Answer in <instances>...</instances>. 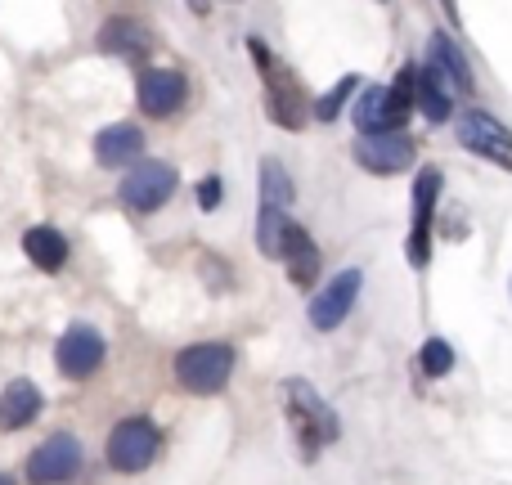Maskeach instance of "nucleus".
<instances>
[{"mask_svg": "<svg viewBox=\"0 0 512 485\" xmlns=\"http://www.w3.org/2000/svg\"><path fill=\"white\" fill-rule=\"evenodd\" d=\"M248 50H252L256 72H261V81H265V113H270V122L283 126V131H301V126L315 117V104L306 99L297 72H292L288 63L274 59L270 45H265L261 36H248Z\"/></svg>", "mask_w": 512, "mask_h": 485, "instance_id": "nucleus-1", "label": "nucleus"}, {"mask_svg": "<svg viewBox=\"0 0 512 485\" xmlns=\"http://www.w3.org/2000/svg\"><path fill=\"white\" fill-rule=\"evenodd\" d=\"M283 414H288V427L301 445V459H315L324 445L337 441V414L328 409V400L310 387L306 378H288L283 382Z\"/></svg>", "mask_w": 512, "mask_h": 485, "instance_id": "nucleus-2", "label": "nucleus"}, {"mask_svg": "<svg viewBox=\"0 0 512 485\" xmlns=\"http://www.w3.org/2000/svg\"><path fill=\"white\" fill-rule=\"evenodd\" d=\"M414 104H418V68L405 63L391 86H364L360 104H355V126H360V135L400 131V122L409 117Z\"/></svg>", "mask_w": 512, "mask_h": 485, "instance_id": "nucleus-3", "label": "nucleus"}, {"mask_svg": "<svg viewBox=\"0 0 512 485\" xmlns=\"http://www.w3.org/2000/svg\"><path fill=\"white\" fill-rule=\"evenodd\" d=\"M176 378L194 396H216L234 378V346L225 342H198L176 355Z\"/></svg>", "mask_w": 512, "mask_h": 485, "instance_id": "nucleus-4", "label": "nucleus"}, {"mask_svg": "<svg viewBox=\"0 0 512 485\" xmlns=\"http://www.w3.org/2000/svg\"><path fill=\"white\" fill-rule=\"evenodd\" d=\"M158 445H162V436L149 418H126V423H117L113 436H108V468L135 477V472H144L158 459Z\"/></svg>", "mask_w": 512, "mask_h": 485, "instance_id": "nucleus-5", "label": "nucleus"}, {"mask_svg": "<svg viewBox=\"0 0 512 485\" xmlns=\"http://www.w3.org/2000/svg\"><path fill=\"white\" fill-rule=\"evenodd\" d=\"M454 131H459V144L468 153H477V158H486V162H495V167L512 171V131L499 122V117L481 113V108H468V113H459Z\"/></svg>", "mask_w": 512, "mask_h": 485, "instance_id": "nucleus-6", "label": "nucleus"}, {"mask_svg": "<svg viewBox=\"0 0 512 485\" xmlns=\"http://www.w3.org/2000/svg\"><path fill=\"white\" fill-rule=\"evenodd\" d=\"M122 203L131 212H158L171 194H176V167L167 162H135L131 171L122 176Z\"/></svg>", "mask_w": 512, "mask_h": 485, "instance_id": "nucleus-7", "label": "nucleus"}, {"mask_svg": "<svg viewBox=\"0 0 512 485\" xmlns=\"http://www.w3.org/2000/svg\"><path fill=\"white\" fill-rule=\"evenodd\" d=\"M436 198H441V171L423 167L414 180V230H409V265L423 270L432 261V216H436Z\"/></svg>", "mask_w": 512, "mask_h": 485, "instance_id": "nucleus-8", "label": "nucleus"}, {"mask_svg": "<svg viewBox=\"0 0 512 485\" xmlns=\"http://www.w3.org/2000/svg\"><path fill=\"white\" fill-rule=\"evenodd\" d=\"M355 162L373 176H400L414 167V140L405 131H382V135H360L355 140Z\"/></svg>", "mask_w": 512, "mask_h": 485, "instance_id": "nucleus-9", "label": "nucleus"}, {"mask_svg": "<svg viewBox=\"0 0 512 485\" xmlns=\"http://www.w3.org/2000/svg\"><path fill=\"white\" fill-rule=\"evenodd\" d=\"M99 360H104V333L99 328H90V324L63 328L59 346H54V364H59L63 378H72V382L90 378L99 369Z\"/></svg>", "mask_w": 512, "mask_h": 485, "instance_id": "nucleus-10", "label": "nucleus"}, {"mask_svg": "<svg viewBox=\"0 0 512 485\" xmlns=\"http://www.w3.org/2000/svg\"><path fill=\"white\" fill-rule=\"evenodd\" d=\"M360 283H364V274H360V270H342L337 279H328V283H324V292H315V301L306 306L310 324H315L319 333H333V328L342 324L346 315H351L355 297H360Z\"/></svg>", "mask_w": 512, "mask_h": 485, "instance_id": "nucleus-11", "label": "nucleus"}, {"mask_svg": "<svg viewBox=\"0 0 512 485\" xmlns=\"http://www.w3.org/2000/svg\"><path fill=\"white\" fill-rule=\"evenodd\" d=\"M81 472V445L77 436H50L45 445H36V454L27 459V477L41 481V485H59V481H72Z\"/></svg>", "mask_w": 512, "mask_h": 485, "instance_id": "nucleus-12", "label": "nucleus"}, {"mask_svg": "<svg viewBox=\"0 0 512 485\" xmlns=\"http://www.w3.org/2000/svg\"><path fill=\"white\" fill-rule=\"evenodd\" d=\"M135 95H140V108L149 117H171L180 104H185V95H189V86H185V77L180 72H171V68H149L140 77V86H135Z\"/></svg>", "mask_w": 512, "mask_h": 485, "instance_id": "nucleus-13", "label": "nucleus"}, {"mask_svg": "<svg viewBox=\"0 0 512 485\" xmlns=\"http://www.w3.org/2000/svg\"><path fill=\"white\" fill-rule=\"evenodd\" d=\"M144 153V131L135 122H117L95 135V162L99 167H135Z\"/></svg>", "mask_w": 512, "mask_h": 485, "instance_id": "nucleus-14", "label": "nucleus"}, {"mask_svg": "<svg viewBox=\"0 0 512 485\" xmlns=\"http://www.w3.org/2000/svg\"><path fill=\"white\" fill-rule=\"evenodd\" d=\"M99 45H104L108 54H117V59H149L153 54V32L144 23H135V18H108L104 27H99Z\"/></svg>", "mask_w": 512, "mask_h": 485, "instance_id": "nucleus-15", "label": "nucleus"}, {"mask_svg": "<svg viewBox=\"0 0 512 485\" xmlns=\"http://www.w3.org/2000/svg\"><path fill=\"white\" fill-rule=\"evenodd\" d=\"M41 387L27 378L9 382L5 391H0V432H23L27 423H36V414H41Z\"/></svg>", "mask_w": 512, "mask_h": 485, "instance_id": "nucleus-16", "label": "nucleus"}, {"mask_svg": "<svg viewBox=\"0 0 512 485\" xmlns=\"http://www.w3.org/2000/svg\"><path fill=\"white\" fill-rule=\"evenodd\" d=\"M279 261L288 265V279L297 283V288H310V283H315V274H319V247H315V239H310V234L301 230L297 221H292L288 234H283Z\"/></svg>", "mask_w": 512, "mask_h": 485, "instance_id": "nucleus-17", "label": "nucleus"}, {"mask_svg": "<svg viewBox=\"0 0 512 485\" xmlns=\"http://www.w3.org/2000/svg\"><path fill=\"white\" fill-rule=\"evenodd\" d=\"M427 50H432V54H427V68L441 72V77L450 81L454 95H472V90H477V86H472V68H468V59H463V50L450 41V36H445V32H432Z\"/></svg>", "mask_w": 512, "mask_h": 485, "instance_id": "nucleus-18", "label": "nucleus"}, {"mask_svg": "<svg viewBox=\"0 0 512 485\" xmlns=\"http://www.w3.org/2000/svg\"><path fill=\"white\" fill-rule=\"evenodd\" d=\"M23 252L32 256L36 270L45 274H59L63 261H68V239H63L54 225H32V230L23 234Z\"/></svg>", "mask_w": 512, "mask_h": 485, "instance_id": "nucleus-19", "label": "nucleus"}, {"mask_svg": "<svg viewBox=\"0 0 512 485\" xmlns=\"http://www.w3.org/2000/svg\"><path fill=\"white\" fill-rule=\"evenodd\" d=\"M418 108H423L427 122H450V113H454V90H450V81H445L436 68H423V72H418Z\"/></svg>", "mask_w": 512, "mask_h": 485, "instance_id": "nucleus-20", "label": "nucleus"}, {"mask_svg": "<svg viewBox=\"0 0 512 485\" xmlns=\"http://www.w3.org/2000/svg\"><path fill=\"white\" fill-rule=\"evenodd\" d=\"M288 225H292V216L283 212V207H261V216H256V247H261L270 261H279Z\"/></svg>", "mask_w": 512, "mask_h": 485, "instance_id": "nucleus-21", "label": "nucleus"}, {"mask_svg": "<svg viewBox=\"0 0 512 485\" xmlns=\"http://www.w3.org/2000/svg\"><path fill=\"white\" fill-rule=\"evenodd\" d=\"M261 207H292V176L274 158L261 162Z\"/></svg>", "mask_w": 512, "mask_h": 485, "instance_id": "nucleus-22", "label": "nucleus"}, {"mask_svg": "<svg viewBox=\"0 0 512 485\" xmlns=\"http://www.w3.org/2000/svg\"><path fill=\"white\" fill-rule=\"evenodd\" d=\"M360 86H364V77H355V72H351V77H342L324 99H315V122H337L342 104H346V99H351Z\"/></svg>", "mask_w": 512, "mask_h": 485, "instance_id": "nucleus-23", "label": "nucleus"}, {"mask_svg": "<svg viewBox=\"0 0 512 485\" xmlns=\"http://www.w3.org/2000/svg\"><path fill=\"white\" fill-rule=\"evenodd\" d=\"M418 364H423L427 378H445V373L454 369L450 342H441V337H427V342H423V355H418Z\"/></svg>", "mask_w": 512, "mask_h": 485, "instance_id": "nucleus-24", "label": "nucleus"}, {"mask_svg": "<svg viewBox=\"0 0 512 485\" xmlns=\"http://www.w3.org/2000/svg\"><path fill=\"white\" fill-rule=\"evenodd\" d=\"M221 176H207L203 185H198V207H203V212H216V207H221Z\"/></svg>", "mask_w": 512, "mask_h": 485, "instance_id": "nucleus-25", "label": "nucleus"}, {"mask_svg": "<svg viewBox=\"0 0 512 485\" xmlns=\"http://www.w3.org/2000/svg\"><path fill=\"white\" fill-rule=\"evenodd\" d=\"M445 14H450L454 23H459V0H445Z\"/></svg>", "mask_w": 512, "mask_h": 485, "instance_id": "nucleus-26", "label": "nucleus"}, {"mask_svg": "<svg viewBox=\"0 0 512 485\" xmlns=\"http://www.w3.org/2000/svg\"><path fill=\"white\" fill-rule=\"evenodd\" d=\"M0 485H14V481H9V477H5V472H0Z\"/></svg>", "mask_w": 512, "mask_h": 485, "instance_id": "nucleus-27", "label": "nucleus"}]
</instances>
